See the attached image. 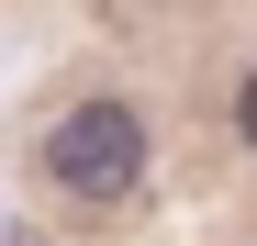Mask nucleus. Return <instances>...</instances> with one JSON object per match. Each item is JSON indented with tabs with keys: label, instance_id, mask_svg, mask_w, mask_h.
I'll return each instance as SVG.
<instances>
[{
	"label": "nucleus",
	"instance_id": "2",
	"mask_svg": "<svg viewBox=\"0 0 257 246\" xmlns=\"http://www.w3.org/2000/svg\"><path fill=\"white\" fill-rule=\"evenodd\" d=\"M235 146H246V157H257V67H246V78H235Z\"/></svg>",
	"mask_w": 257,
	"mask_h": 246
},
{
	"label": "nucleus",
	"instance_id": "1",
	"mask_svg": "<svg viewBox=\"0 0 257 246\" xmlns=\"http://www.w3.org/2000/svg\"><path fill=\"white\" fill-rule=\"evenodd\" d=\"M34 168H45V190H56V201H90V213H112V201H135V190L157 179V123H146V101L90 90V101H67V112L45 123Z\"/></svg>",
	"mask_w": 257,
	"mask_h": 246
}]
</instances>
